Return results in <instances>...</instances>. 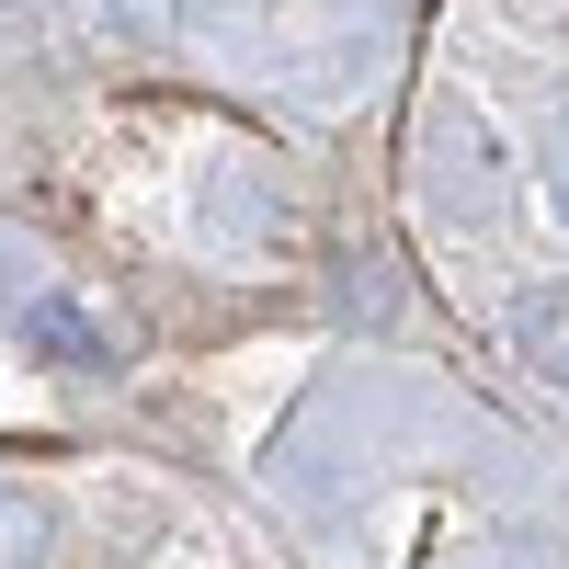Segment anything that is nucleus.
<instances>
[{"label": "nucleus", "mask_w": 569, "mask_h": 569, "mask_svg": "<svg viewBox=\"0 0 569 569\" xmlns=\"http://www.w3.org/2000/svg\"><path fill=\"white\" fill-rule=\"evenodd\" d=\"M34 353H58V365H80V376H103L114 365V330L103 319H91V308H69V297H34Z\"/></svg>", "instance_id": "nucleus-1"}, {"label": "nucleus", "mask_w": 569, "mask_h": 569, "mask_svg": "<svg viewBox=\"0 0 569 569\" xmlns=\"http://www.w3.org/2000/svg\"><path fill=\"white\" fill-rule=\"evenodd\" d=\"M34 547H46V512L23 490H0V569H34Z\"/></svg>", "instance_id": "nucleus-2"}, {"label": "nucleus", "mask_w": 569, "mask_h": 569, "mask_svg": "<svg viewBox=\"0 0 569 569\" xmlns=\"http://www.w3.org/2000/svg\"><path fill=\"white\" fill-rule=\"evenodd\" d=\"M536 353L569 376V297H547V308H536Z\"/></svg>", "instance_id": "nucleus-3"}]
</instances>
